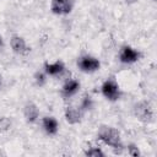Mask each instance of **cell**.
<instances>
[{"mask_svg":"<svg viewBox=\"0 0 157 157\" xmlns=\"http://www.w3.org/2000/svg\"><path fill=\"white\" fill-rule=\"evenodd\" d=\"M97 139L105 146L114 150L115 153H120L124 150V144H123L120 132L118 129L113 126H109V125L99 126L97 131Z\"/></svg>","mask_w":157,"mask_h":157,"instance_id":"1","label":"cell"},{"mask_svg":"<svg viewBox=\"0 0 157 157\" xmlns=\"http://www.w3.org/2000/svg\"><path fill=\"white\" fill-rule=\"evenodd\" d=\"M101 93L109 102H117L121 97L120 86H119V83L117 82V80L114 77H109V78H107L102 83V86H101Z\"/></svg>","mask_w":157,"mask_h":157,"instance_id":"2","label":"cell"},{"mask_svg":"<svg viewBox=\"0 0 157 157\" xmlns=\"http://www.w3.org/2000/svg\"><path fill=\"white\" fill-rule=\"evenodd\" d=\"M76 65H77L78 70L81 72H85V74H93V72H96V71H98L101 69L99 59H97L96 56L90 55V54L81 55L77 59Z\"/></svg>","mask_w":157,"mask_h":157,"instance_id":"3","label":"cell"},{"mask_svg":"<svg viewBox=\"0 0 157 157\" xmlns=\"http://www.w3.org/2000/svg\"><path fill=\"white\" fill-rule=\"evenodd\" d=\"M134 115L142 123H151L153 120V108L146 101H140L135 103L132 108Z\"/></svg>","mask_w":157,"mask_h":157,"instance_id":"4","label":"cell"},{"mask_svg":"<svg viewBox=\"0 0 157 157\" xmlns=\"http://www.w3.org/2000/svg\"><path fill=\"white\" fill-rule=\"evenodd\" d=\"M141 52L132 48L131 45H123L119 50V61L121 64H125V65H131V64H135L137 63L140 59H141Z\"/></svg>","mask_w":157,"mask_h":157,"instance_id":"5","label":"cell"},{"mask_svg":"<svg viewBox=\"0 0 157 157\" xmlns=\"http://www.w3.org/2000/svg\"><path fill=\"white\" fill-rule=\"evenodd\" d=\"M75 6V0H52L50 11L56 16H66L71 13Z\"/></svg>","mask_w":157,"mask_h":157,"instance_id":"6","label":"cell"},{"mask_svg":"<svg viewBox=\"0 0 157 157\" xmlns=\"http://www.w3.org/2000/svg\"><path fill=\"white\" fill-rule=\"evenodd\" d=\"M83 114L85 113L81 110V108L78 105H74V104L66 105L65 110H64V118L70 125L80 124L83 119Z\"/></svg>","mask_w":157,"mask_h":157,"instance_id":"7","label":"cell"},{"mask_svg":"<svg viewBox=\"0 0 157 157\" xmlns=\"http://www.w3.org/2000/svg\"><path fill=\"white\" fill-rule=\"evenodd\" d=\"M81 88V83L76 78H66L60 88V96L64 99H69L74 97Z\"/></svg>","mask_w":157,"mask_h":157,"instance_id":"8","label":"cell"},{"mask_svg":"<svg viewBox=\"0 0 157 157\" xmlns=\"http://www.w3.org/2000/svg\"><path fill=\"white\" fill-rule=\"evenodd\" d=\"M10 47L12 52L17 55H27L31 52V48L28 47L26 39L18 34H13L10 39Z\"/></svg>","mask_w":157,"mask_h":157,"instance_id":"9","label":"cell"},{"mask_svg":"<svg viewBox=\"0 0 157 157\" xmlns=\"http://www.w3.org/2000/svg\"><path fill=\"white\" fill-rule=\"evenodd\" d=\"M43 71L50 77H60L66 72V67H65L64 61L55 60L53 63H44Z\"/></svg>","mask_w":157,"mask_h":157,"instance_id":"10","label":"cell"},{"mask_svg":"<svg viewBox=\"0 0 157 157\" xmlns=\"http://www.w3.org/2000/svg\"><path fill=\"white\" fill-rule=\"evenodd\" d=\"M23 117L28 124H34L39 119V108L33 102H27L23 107Z\"/></svg>","mask_w":157,"mask_h":157,"instance_id":"11","label":"cell"},{"mask_svg":"<svg viewBox=\"0 0 157 157\" xmlns=\"http://www.w3.org/2000/svg\"><path fill=\"white\" fill-rule=\"evenodd\" d=\"M42 129L48 136H54L59 131V121L55 117H44L42 118Z\"/></svg>","mask_w":157,"mask_h":157,"instance_id":"12","label":"cell"},{"mask_svg":"<svg viewBox=\"0 0 157 157\" xmlns=\"http://www.w3.org/2000/svg\"><path fill=\"white\" fill-rule=\"evenodd\" d=\"M78 107L81 108V110H82L83 113L92 110V109H93V107H94V101H93L92 96H91V94H88V93H85V94L81 97V99H80Z\"/></svg>","mask_w":157,"mask_h":157,"instance_id":"13","label":"cell"},{"mask_svg":"<svg viewBox=\"0 0 157 157\" xmlns=\"http://www.w3.org/2000/svg\"><path fill=\"white\" fill-rule=\"evenodd\" d=\"M33 80H34V83L37 87H43V86H45V83L48 81V75L43 70H38L34 72Z\"/></svg>","mask_w":157,"mask_h":157,"instance_id":"14","label":"cell"},{"mask_svg":"<svg viewBox=\"0 0 157 157\" xmlns=\"http://www.w3.org/2000/svg\"><path fill=\"white\" fill-rule=\"evenodd\" d=\"M83 153L87 157H104L105 156V152L98 146H90L88 148L83 151Z\"/></svg>","mask_w":157,"mask_h":157,"instance_id":"15","label":"cell"},{"mask_svg":"<svg viewBox=\"0 0 157 157\" xmlns=\"http://www.w3.org/2000/svg\"><path fill=\"white\" fill-rule=\"evenodd\" d=\"M11 126H12V121L10 118H7V117L0 118V132H5V131L10 130Z\"/></svg>","mask_w":157,"mask_h":157,"instance_id":"16","label":"cell"},{"mask_svg":"<svg viewBox=\"0 0 157 157\" xmlns=\"http://www.w3.org/2000/svg\"><path fill=\"white\" fill-rule=\"evenodd\" d=\"M126 151H128V155L132 156V157H139L141 156V152H140V148L135 145V144H129L126 146Z\"/></svg>","mask_w":157,"mask_h":157,"instance_id":"17","label":"cell"},{"mask_svg":"<svg viewBox=\"0 0 157 157\" xmlns=\"http://www.w3.org/2000/svg\"><path fill=\"white\" fill-rule=\"evenodd\" d=\"M139 0H125V2L128 4V5H132V4H136Z\"/></svg>","mask_w":157,"mask_h":157,"instance_id":"18","label":"cell"},{"mask_svg":"<svg viewBox=\"0 0 157 157\" xmlns=\"http://www.w3.org/2000/svg\"><path fill=\"white\" fill-rule=\"evenodd\" d=\"M4 48V39H2V37L0 36V49H2Z\"/></svg>","mask_w":157,"mask_h":157,"instance_id":"19","label":"cell"},{"mask_svg":"<svg viewBox=\"0 0 157 157\" xmlns=\"http://www.w3.org/2000/svg\"><path fill=\"white\" fill-rule=\"evenodd\" d=\"M2 85H4V78H2V75L0 74V88L2 87Z\"/></svg>","mask_w":157,"mask_h":157,"instance_id":"20","label":"cell"},{"mask_svg":"<svg viewBox=\"0 0 157 157\" xmlns=\"http://www.w3.org/2000/svg\"><path fill=\"white\" fill-rule=\"evenodd\" d=\"M152 1H156V0H152Z\"/></svg>","mask_w":157,"mask_h":157,"instance_id":"21","label":"cell"}]
</instances>
